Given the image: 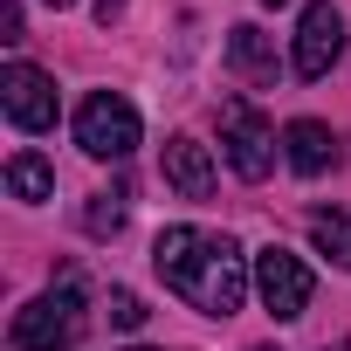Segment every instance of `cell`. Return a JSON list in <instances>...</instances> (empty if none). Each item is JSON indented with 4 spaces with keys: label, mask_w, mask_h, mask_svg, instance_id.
<instances>
[{
    "label": "cell",
    "mask_w": 351,
    "mask_h": 351,
    "mask_svg": "<svg viewBox=\"0 0 351 351\" xmlns=\"http://www.w3.org/2000/svg\"><path fill=\"white\" fill-rule=\"evenodd\" d=\"M152 269L165 276L172 296H186L207 317H234L241 296H248V282H255V269L241 262V248L228 234H207V228H165L152 241Z\"/></svg>",
    "instance_id": "1"
},
{
    "label": "cell",
    "mask_w": 351,
    "mask_h": 351,
    "mask_svg": "<svg viewBox=\"0 0 351 351\" xmlns=\"http://www.w3.org/2000/svg\"><path fill=\"white\" fill-rule=\"evenodd\" d=\"M83 289L76 282H62V289H49V296H35V303H21L14 310V351H76V337H83Z\"/></svg>",
    "instance_id": "2"
},
{
    "label": "cell",
    "mask_w": 351,
    "mask_h": 351,
    "mask_svg": "<svg viewBox=\"0 0 351 351\" xmlns=\"http://www.w3.org/2000/svg\"><path fill=\"white\" fill-rule=\"evenodd\" d=\"M76 145H83L90 158H131V152H138V110H131L117 90L83 97V110H76Z\"/></svg>",
    "instance_id": "3"
},
{
    "label": "cell",
    "mask_w": 351,
    "mask_h": 351,
    "mask_svg": "<svg viewBox=\"0 0 351 351\" xmlns=\"http://www.w3.org/2000/svg\"><path fill=\"white\" fill-rule=\"evenodd\" d=\"M310 289H317V276H310V262L303 255H289L282 241H269L262 255H255V296H262V310L269 317H303L310 310Z\"/></svg>",
    "instance_id": "4"
},
{
    "label": "cell",
    "mask_w": 351,
    "mask_h": 351,
    "mask_svg": "<svg viewBox=\"0 0 351 351\" xmlns=\"http://www.w3.org/2000/svg\"><path fill=\"white\" fill-rule=\"evenodd\" d=\"M221 145H228V165L241 172V180H269V165H276V124L255 110V104H241V97H228L221 104Z\"/></svg>",
    "instance_id": "5"
},
{
    "label": "cell",
    "mask_w": 351,
    "mask_h": 351,
    "mask_svg": "<svg viewBox=\"0 0 351 351\" xmlns=\"http://www.w3.org/2000/svg\"><path fill=\"white\" fill-rule=\"evenodd\" d=\"M0 110L14 117V131H56V76L35 62L0 69Z\"/></svg>",
    "instance_id": "6"
},
{
    "label": "cell",
    "mask_w": 351,
    "mask_h": 351,
    "mask_svg": "<svg viewBox=\"0 0 351 351\" xmlns=\"http://www.w3.org/2000/svg\"><path fill=\"white\" fill-rule=\"evenodd\" d=\"M337 56H344V14L330 8V0H310L303 21H296L289 69H296L303 83H317V76H330V62H337Z\"/></svg>",
    "instance_id": "7"
},
{
    "label": "cell",
    "mask_w": 351,
    "mask_h": 351,
    "mask_svg": "<svg viewBox=\"0 0 351 351\" xmlns=\"http://www.w3.org/2000/svg\"><path fill=\"white\" fill-rule=\"evenodd\" d=\"M165 180H172V193H186V200H207L214 193V158H207V145L200 138H165Z\"/></svg>",
    "instance_id": "8"
},
{
    "label": "cell",
    "mask_w": 351,
    "mask_h": 351,
    "mask_svg": "<svg viewBox=\"0 0 351 351\" xmlns=\"http://www.w3.org/2000/svg\"><path fill=\"white\" fill-rule=\"evenodd\" d=\"M282 152H289V165L303 172V180H317V172L337 165V131L317 124V117H296V124L282 131Z\"/></svg>",
    "instance_id": "9"
},
{
    "label": "cell",
    "mask_w": 351,
    "mask_h": 351,
    "mask_svg": "<svg viewBox=\"0 0 351 351\" xmlns=\"http://www.w3.org/2000/svg\"><path fill=\"white\" fill-rule=\"evenodd\" d=\"M8 193L28 200V207L56 200V165H49L42 152H14V158H8Z\"/></svg>",
    "instance_id": "10"
},
{
    "label": "cell",
    "mask_w": 351,
    "mask_h": 351,
    "mask_svg": "<svg viewBox=\"0 0 351 351\" xmlns=\"http://www.w3.org/2000/svg\"><path fill=\"white\" fill-rule=\"evenodd\" d=\"M228 62H234L248 83H276V49H269L262 28H234V35H228Z\"/></svg>",
    "instance_id": "11"
},
{
    "label": "cell",
    "mask_w": 351,
    "mask_h": 351,
    "mask_svg": "<svg viewBox=\"0 0 351 351\" xmlns=\"http://www.w3.org/2000/svg\"><path fill=\"white\" fill-rule=\"evenodd\" d=\"M310 241H317V255L351 269V207H317L310 214Z\"/></svg>",
    "instance_id": "12"
},
{
    "label": "cell",
    "mask_w": 351,
    "mask_h": 351,
    "mask_svg": "<svg viewBox=\"0 0 351 351\" xmlns=\"http://www.w3.org/2000/svg\"><path fill=\"white\" fill-rule=\"evenodd\" d=\"M83 228L104 241V234H117L124 228V193H90V207H83Z\"/></svg>",
    "instance_id": "13"
},
{
    "label": "cell",
    "mask_w": 351,
    "mask_h": 351,
    "mask_svg": "<svg viewBox=\"0 0 351 351\" xmlns=\"http://www.w3.org/2000/svg\"><path fill=\"white\" fill-rule=\"evenodd\" d=\"M110 324H117V330H138V324H145V303H138L131 289H110Z\"/></svg>",
    "instance_id": "14"
},
{
    "label": "cell",
    "mask_w": 351,
    "mask_h": 351,
    "mask_svg": "<svg viewBox=\"0 0 351 351\" xmlns=\"http://www.w3.org/2000/svg\"><path fill=\"white\" fill-rule=\"evenodd\" d=\"M0 42H21V0H8V8H0Z\"/></svg>",
    "instance_id": "15"
},
{
    "label": "cell",
    "mask_w": 351,
    "mask_h": 351,
    "mask_svg": "<svg viewBox=\"0 0 351 351\" xmlns=\"http://www.w3.org/2000/svg\"><path fill=\"white\" fill-rule=\"evenodd\" d=\"M117 14H124V0H97V21H104V28H110Z\"/></svg>",
    "instance_id": "16"
},
{
    "label": "cell",
    "mask_w": 351,
    "mask_h": 351,
    "mask_svg": "<svg viewBox=\"0 0 351 351\" xmlns=\"http://www.w3.org/2000/svg\"><path fill=\"white\" fill-rule=\"evenodd\" d=\"M324 351H351V344H324Z\"/></svg>",
    "instance_id": "17"
},
{
    "label": "cell",
    "mask_w": 351,
    "mask_h": 351,
    "mask_svg": "<svg viewBox=\"0 0 351 351\" xmlns=\"http://www.w3.org/2000/svg\"><path fill=\"white\" fill-rule=\"evenodd\" d=\"M49 8H69V0H49Z\"/></svg>",
    "instance_id": "18"
},
{
    "label": "cell",
    "mask_w": 351,
    "mask_h": 351,
    "mask_svg": "<svg viewBox=\"0 0 351 351\" xmlns=\"http://www.w3.org/2000/svg\"><path fill=\"white\" fill-rule=\"evenodd\" d=\"M255 351H276V344H255Z\"/></svg>",
    "instance_id": "19"
},
{
    "label": "cell",
    "mask_w": 351,
    "mask_h": 351,
    "mask_svg": "<svg viewBox=\"0 0 351 351\" xmlns=\"http://www.w3.org/2000/svg\"><path fill=\"white\" fill-rule=\"evenodd\" d=\"M131 351H152V344H131Z\"/></svg>",
    "instance_id": "20"
},
{
    "label": "cell",
    "mask_w": 351,
    "mask_h": 351,
    "mask_svg": "<svg viewBox=\"0 0 351 351\" xmlns=\"http://www.w3.org/2000/svg\"><path fill=\"white\" fill-rule=\"evenodd\" d=\"M269 8H282V0H269Z\"/></svg>",
    "instance_id": "21"
}]
</instances>
